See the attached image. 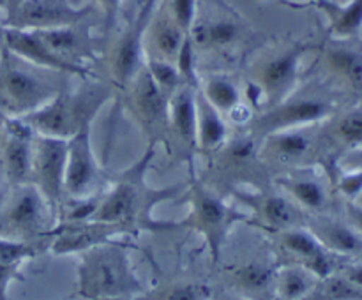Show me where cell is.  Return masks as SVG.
<instances>
[{
  "label": "cell",
  "mask_w": 362,
  "mask_h": 300,
  "mask_svg": "<svg viewBox=\"0 0 362 300\" xmlns=\"http://www.w3.org/2000/svg\"><path fill=\"white\" fill-rule=\"evenodd\" d=\"M94 4L76 6L71 0H23L7 11L4 27L20 30H48L87 21L94 13Z\"/></svg>",
  "instance_id": "13"
},
{
  "label": "cell",
  "mask_w": 362,
  "mask_h": 300,
  "mask_svg": "<svg viewBox=\"0 0 362 300\" xmlns=\"http://www.w3.org/2000/svg\"><path fill=\"white\" fill-rule=\"evenodd\" d=\"M198 88L204 94V97L216 109H219L223 115H230L233 109L244 104L243 92H240L239 85H237V81L230 74L212 73L209 76L200 78Z\"/></svg>",
  "instance_id": "32"
},
{
  "label": "cell",
  "mask_w": 362,
  "mask_h": 300,
  "mask_svg": "<svg viewBox=\"0 0 362 300\" xmlns=\"http://www.w3.org/2000/svg\"><path fill=\"white\" fill-rule=\"evenodd\" d=\"M119 235H129L122 226L113 222L95 221H74V222H57L55 228L49 232L48 251L55 256L66 254H80L90 247L99 246L115 240Z\"/></svg>",
  "instance_id": "19"
},
{
  "label": "cell",
  "mask_w": 362,
  "mask_h": 300,
  "mask_svg": "<svg viewBox=\"0 0 362 300\" xmlns=\"http://www.w3.org/2000/svg\"><path fill=\"white\" fill-rule=\"evenodd\" d=\"M334 102L318 95H306L293 92L290 97L267 109L255 113L247 124V131L258 140L278 131L297 129V127L318 126L331 119Z\"/></svg>",
  "instance_id": "11"
},
{
  "label": "cell",
  "mask_w": 362,
  "mask_h": 300,
  "mask_svg": "<svg viewBox=\"0 0 362 300\" xmlns=\"http://www.w3.org/2000/svg\"><path fill=\"white\" fill-rule=\"evenodd\" d=\"M129 249L136 247L112 240L78 254L76 295L81 300L141 295L147 286L131 265Z\"/></svg>",
  "instance_id": "2"
},
{
  "label": "cell",
  "mask_w": 362,
  "mask_h": 300,
  "mask_svg": "<svg viewBox=\"0 0 362 300\" xmlns=\"http://www.w3.org/2000/svg\"><path fill=\"white\" fill-rule=\"evenodd\" d=\"M6 49L16 55L18 59L25 60L35 67H41V69L66 74V76H78L81 80H87L92 76L88 67L73 66V64L59 59L34 30L6 27Z\"/></svg>",
  "instance_id": "21"
},
{
  "label": "cell",
  "mask_w": 362,
  "mask_h": 300,
  "mask_svg": "<svg viewBox=\"0 0 362 300\" xmlns=\"http://www.w3.org/2000/svg\"><path fill=\"white\" fill-rule=\"evenodd\" d=\"M66 74L41 69L4 49L0 56V112L25 116L55 97L66 83Z\"/></svg>",
  "instance_id": "7"
},
{
  "label": "cell",
  "mask_w": 362,
  "mask_h": 300,
  "mask_svg": "<svg viewBox=\"0 0 362 300\" xmlns=\"http://www.w3.org/2000/svg\"><path fill=\"white\" fill-rule=\"evenodd\" d=\"M115 88L103 81L87 78L83 87L69 90L64 87L53 99L35 112L21 116L35 134L59 140H69L83 127L94 124L95 115L103 106L113 99Z\"/></svg>",
  "instance_id": "3"
},
{
  "label": "cell",
  "mask_w": 362,
  "mask_h": 300,
  "mask_svg": "<svg viewBox=\"0 0 362 300\" xmlns=\"http://www.w3.org/2000/svg\"><path fill=\"white\" fill-rule=\"evenodd\" d=\"M336 187L346 200L356 201L362 193V168L339 173V176L336 179Z\"/></svg>",
  "instance_id": "38"
},
{
  "label": "cell",
  "mask_w": 362,
  "mask_h": 300,
  "mask_svg": "<svg viewBox=\"0 0 362 300\" xmlns=\"http://www.w3.org/2000/svg\"><path fill=\"white\" fill-rule=\"evenodd\" d=\"M156 150L158 147L147 145L140 159L112 176L110 187L101 193L92 219L122 226L129 235H140L141 232H172L179 228L177 221L154 219V210L159 205L182 196L186 191V184L156 187L147 182V172L154 162Z\"/></svg>",
  "instance_id": "1"
},
{
  "label": "cell",
  "mask_w": 362,
  "mask_h": 300,
  "mask_svg": "<svg viewBox=\"0 0 362 300\" xmlns=\"http://www.w3.org/2000/svg\"><path fill=\"white\" fill-rule=\"evenodd\" d=\"M311 7L327 18L329 39H357L362 32V0H315Z\"/></svg>",
  "instance_id": "30"
},
{
  "label": "cell",
  "mask_w": 362,
  "mask_h": 300,
  "mask_svg": "<svg viewBox=\"0 0 362 300\" xmlns=\"http://www.w3.org/2000/svg\"><path fill=\"white\" fill-rule=\"evenodd\" d=\"M34 32H37L39 37L59 59L73 66L87 67V62H98L99 53L103 52V44L92 37L87 21Z\"/></svg>",
  "instance_id": "22"
},
{
  "label": "cell",
  "mask_w": 362,
  "mask_h": 300,
  "mask_svg": "<svg viewBox=\"0 0 362 300\" xmlns=\"http://www.w3.org/2000/svg\"><path fill=\"white\" fill-rule=\"evenodd\" d=\"M76 6H81V2L85 0H71ZM94 6H98L103 13V21H105V35L112 34L113 28H115L117 21H119L120 7H122V0H88Z\"/></svg>",
  "instance_id": "39"
},
{
  "label": "cell",
  "mask_w": 362,
  "mask_h": 300,
  "mask_svg": "<svg viewBox=\"0 0 362 300\" xmlns=\"http://www.w3.org/2000/svg\"><path fill=\"white\" fill-rule=\"evenodd\" d=\"M66 162H67V140L49 138L35 134L34 161H32V179L39 193L48 201L53 214H59L62 203L64 186H66Z\"/></svg>",
  "instance_id": "16"
},
{
  "label": "cell",
  "mask_w": 362,
  "mask_h": 300,
  "mask_svg": "<svg viewBox=\"0 0 362 300\" xmlns=\"http://www.w3.org/2000/svg\"><path fill=\"white\" fill-rule=\"evenodd\" d=\"M324 69L352 90H362V44L356 39H329L318 46Z\"/></svg>",
  "instance_id": "26"
},
{
  "label": "cell",
  "mask_w": 362,
  "mask_h": 300,
  "mask_svg": "<svg viewBox=\"0 0 362 300\" xmlns=\"http://www.w3.org/2000/svg\"><path fill=\"white\" fill-rule=\"evenodd\" d=\"M25 281L21 274V265L18 263H2L0 261V300H9V288L13 282Z\"/></svg>",
  "instance_id": "40"
},
{
  "label": "cell",
  "mask_w": 362,
  "mask_h": 300,
  "mask_svg": "<svg viewBox=\"0 0 362 300\" xmlns=\"http://www.w3.org/2000/svg\"><path fill=\"white\" fill-rule=\"evenodd\" d=\"M55 224V214L34 184L11 187L9 198L0 212V235L49 244V232Z\"/></svg>",
  "instance_id": "8"
},
{
  "label": "cell",
  "mask_w": 362,
  "mask_h": 300,
  "mask_svg": "<svg viewBox=\"0 0 362 300\" xmlns=\"http://www.w3.org/2000/svg\"><path fill=\"white\" fill-rule=\"evenodd\" d=\"M233 198L247 208V224L267 233L306 226L308 214L300 210L286 194L269 189H235Z\"/></svg>",
  "instance_id": "12"
},
{
  "label": "cell",
  "mask_w": 362,
  "mask_h": 300,
  "mask_svg": "<svg viewBox=\"0 0 362 300\" xmlns=\"http://www.w3.org/2000/svg\"><path fill=\"white\" fill-rule=\"evenodd\" d=\"M311 2H315V0H286V4H288V6H293V7H306V6H310Z\"/></svg>",
  "instance_id": "44"
},
{
  "label": "cell",
  "mask_w": 362,
  "mask_h": 300,
  "mask_svg": "<svg viewBox=\"0 0 362 300\" xmlns=\"http://www.w3.org/2000/svg\"><path fill=\"white\" fill-rule=\"evenodd\" d=\"M313 127L278 131L260 140V155L272 175L290 169L313 168V155L317 150V134Z\"/></svg>",
  "instance_id": "14"
},
{
  "label": "cell",
  "mask_w": 362,
  "mask_h": 300,
  "mask_svg": "<svg viewBox=\"0 0 362 300\" xmlns=\"http://www.w3.org/2000/svg\"><path fill=\"white\" fill-rule=\"evenodd\" d=\"M156 6L158 0H145L136 16L113 37L108 48H103L101 62L105 64L110 85L115 90L122 92L145 66V28Z\"/></svg>",
  "instance_id": "10"
},
{
  "label": "cell",
  "mask_w": 362,
  "mask_h": 300,
  "mask_svg": "<svg viewBox=\"0 0 362 300\" xmlns=\"http://www.w3.org/2000/svg\"><path fill=\"white\" fill-rule=\"evenodd\" d=\"M105 172L92 143V126L67 140L66 186L64 198H87L101 193Z\"/></svg>",
  "instance_id": "15"
},
{
  "label": "cell",
  "mask_w": 362,
  "mask_h": 300,
  "mask_svg": "<svg viewBox=\"0 0 362 300\" xmlns=\"http://www.w3.org/2000/svg\"><path fill=\"white\" fill-rule=\"evenodd\" d=\"M35 133L21 116H6L2 138L4 175L11 187L30 184Z\"/></svg>",
  "instance_id": "20"
},
{
  "label": "cell",
  "mask_w": 362,
  "mask_h": 300,
  "mask_svg": "<svg viewBox=\"0 0 362 300\" xmlns=\"http://www.w3.org/2000/svg\"><path fill=\"white\" fill-rule=\"evenodd\" d=\"M94 300H134V296H103V299Z\"/></svg>",
  "instance_id": "46"
},
{
  "label": "cell",
  "mask_w": 362,
  "mask_h": 300,
  "mask_svg": "<svg viewBox=\"0 0 362 300\" xmlns=\"http://www.w3.org/2000/svg\"><path fill=\"white\" fill-rule=\"evenodd\" d=\"M145 69L148 71L154 83L158 85L159 90L163 92L166 99L172 97L177 90L184 85L182 76H180L179 69H177L175 62H168V60H158V59H145Z\"/></svg>",
  "instance_id": "34"
},
{
  "label": "cell",
  "mask_w": 362,
  "mask_h": 300,
  "mask_svg": "<svg viewBox=\"0 0 362 300\" xmlns=\"http://www.w3.org/2000/svg\"><path fill=\"white\" fill-rule=\"evenodd\" d=\"M320 279L303 265H278L276 268V300H303L318 286Z\"/></svg>",
  "instance_id": "31"
},
{
  "label": "cell",
  "mask_w": 362,
  "mask_h": 300,
  "mask_svg": "<svg viewBox=\"0 0 362 300\" xmlns=\"http://www.w3.org/2000/svg\"><path fill=\"white\" fill-rule=\"evenodd\" d=\"M209 300H247V299H244V296L237 295L235 292H232V289L226 288L219 293H212V296Z\"/></svg>",
  "instance_id": "43"
},
{
  "label": "cell",
  "mask_w": 362,
  "mask_h": 300,
  "mask_svg": "<svg viewBox=\"0 0 362 300\" xmlns=\"http://www.w3.org/2000/svg\"><path fill=\"white\" fill-rule=\"evenodd\" d=\"M21 2H23V0H6V4H7V7H6V13H7V11L14 9V7H16L18 4H21Z\"/></svg>",
  "instance_id": "47"
},
{
  "label": "cell",
  "mask_w": 362,
  "mask_h": 300,
  "mask_svg": "<svg viewBox=\"0 0 362 300\" xmlns=\"http://www.w3.org/2000/svg\"><path fill=\"white\" fill-rule=\"evenodd\" d=\"M197 88L184 83L172 97L168 99L170 127L175 145L182 148L189 173L193 175V159L198 154L197 145Z\"/></svg>",
  "instance_id": "23"
},
{
  "label": "cell",
  "mask_w": 362,
  "mask_h": 300,
  "mask_svg": "<svg viewBox=\"0 0 362 300\" xmlns=\"http://www.w3.org/2000/svg\"><path fill=\"white\" fill-rule=\"evenodd\" d=\"M346 212H349L350 224H352L354 228H356L362 235V208L349 201V205H346Z\"/></svg>",
  "instance_id": "42"
},
{
  "label": "cell",
  "mask_w": 362,
  "mask_h": 300,
  "mask_svg": "<svg viewBox=\"0 0 362 300\" xmlns=\"http://www.w3.org/2000/svg\"><path fill=\"white\" fill-rule=\"evenodd\" d=\"M350 203L357 205V207H361V208H362V193L359 194V196H357V200H356V201H350Z\"/></svg>",
  "instance_id": "48"
},
{
  "label": "cell",
  "mask_w": 362,
  "mask_h": 300,
  "mask_svg": "<svg viewBox=\"0 0 362 300\" xmlns=\"http://www.w3.org/2000/svg\"><path fill=\"white\" fill-rule=\"evenodd\" d=\"M182 198L189 207V212L182 221H177V226L197 232L207 246L212 263L218 265L230 232L239 222H247V214L237 210L194 173L186 184Z\"/></svg>",
  "instance_id": "6"
},
{
  "label": "cell",
  "mask_w": 362,
  "mask_h": 300,
  "mask_svg": "<svg viewBox=\"0 0 362 300\" xmlns=\"http://www.w3.org/2000/svg\"><path fill=\"white\" fill-rule=\"evenodd\" d=\"M165 2L172 13L173 20L179 23V27L186 34H189L198 13V0H165Z\"/></svg>",
  "instance_id": "37"
},
{
  "label": "cell",
  "mask_w": 362,
  "mask_h": 300,
  "mask_svg": "<svg viewBox=\"0 0 362 300\" xmlns=\"http://www.w3.org/2000/svg\"><path fill=\"white\" fill-rule=\"evenodd\" d=\"M189 35L197 53H228L246 42L250 28L232 9L219 7L214 13H197Z\"/></svg>",
  "instance_id": "17"
},
{
  "label": "cell",
  "mask_w": 362,
  "mask_h": 300,
  "mask_svg": "<svg viewBox=\"0 0 362 300\" xmlns=\"http://www.w3.org/2000/svg\"><path fill=\"white\" fill-rule=\"evenodd\" d=\"M4 49H6V27L0 25V56H2Z\"/></svg>",
  "instance_id": "45"
},
{
  "label": "cell",
  "mask_w": 362,
  "mask_h": 300,
  "mask_svg": "<svg viewBox=\"0 0 362 300\" xmlns=\"http://www.w3.org/2000/svg\"><path fill=\"white\" fill-rule=\"evenodd\" d=\"M317 48L318 44L310 41L283 42L264 49L251 60L246 85L257 113L285 101L297 90L303 59Z\"/></svg>",
  "instance_id": "4"
},
{
  "label": "cell",
  "mask_w": 362,
  "mask_h": 300,
  "mask_svg": "<svg viewBox=\"0 0 362 300\" xmlns=\"http://www.w3.org/2000/svg\"><path fill=\"white\" fill-rule=\"evenodd\" d=\"M212 288L207 282L180 279L159 284L156 288H147L134 300H209L212 296Z\"/></svg>",
  "instance_id": "33"
},
{
  "label": "cell",
  "mask_w": 362,
  "mask_h": 300,
  "mask_svg": "<svg viewBox=\"0 0 362 300\" xmlns=\"http://www.w3.org/2000/svg\"><path fill=\"white\" fill-rule=\"evenodd\" d=\"M122 97L124 108L147 138V145H163L166 150L172 152L175 141L170 127L168 99L159 90L145 66L124 88Z\"/></svg>",
  "instance_id": "9"
},
{
  "label": "cell",
  "mask_w": 362,
  "mask_h": 300,
  "mask_svg": "<svg viewBox=\"0 0 362 300\" xmlns=\"http://www.w3.org/2000/svg\"><path fill=\"white\" fill-rule=\"evenodd\" d=\"M187 35L189 34H186L179 27V23L173 20L166 2H163L161 6H156L147 28H145V59L175 62Z\"/></svg>",
  "instance_id": "25"
},
{
  "label": "cell",
  "mask_w": 362,
  "mask_h": 300,
  "mask_svg": "<svg viewBox=\"0 0 362 300\" xmlns=\"http://www.w3.org/2000/svg\"><path fill=\"white\" fill-rule=\"evenodd\" d=\"M306 228L329 253L356 254L362 251V235L352 224L322 217L320 214H308Z\"/></svg>",
  "instance_id": "29"
},
{
  "label": "cell",
  "mask_w": 362,
  "mask_h": 300,
  "mask_svg": "<svg viewBox=\"0 0 362 300\" xmlns=\"http://www.w3.org/2000/svg\"><path fill=\"white\" fill-rule=\"evenodd\" d=\"M276 263H264L258 260L226 267L228 289L247 300H276Z\"/></svg>",
  "instance_id": "27"
},
{
  "label": "cell",
  "mask_w": 362,
  "mask_h": 300,
  "mask_svg": "<svg viewBox=\"0 0 362 300\" xmlns=\"http://www.w3.org/2000/svg\"><path fill=\"white\" fill-rule=\"evenodd\" d=\"M332 136L349 148L362 147V106L349 109L336 120Z\"/></svg>",
  "instance_id": "36"
},
{
  "label": "cell",
  "mask_w": 362,
  "mask_h": 300,
  "mask_svg": "<svg viewBox=\"0 0 362 300\" xmlns=\"http://www.w3.org/2000/svg\"><path fill=\"white\" fill-rule=\"evenodd\" d=\"M6 7H7L6 0H0V9H6Z\"/></svg>",
  "instance_id": "49"
},
{
  "label": "cell",
  "mask_w": 362,
  "mask_h": 300,
  "mask_svg": "<svg viewBox=\"0 0 362 300\" xmlns=\"http://www.w3.org/2000/svg\"><path fill=\"white\" fill-rule=\"evenodd\" d=\"M343 277L352 282L354 286L362 289V265H350L343 270Z\"/></svg>",
  "instance_id": "41"
},
{
  "label": "cell",
  "mask_w": 362,
  "mask_h": 300,
  "mask_svg": "<svg viewBox=\"0 0 362 300\" xmlns=\"http://www.w3.org/2000/svg\"><path fill=\"white\" fill-rule=\"evenodd\" d=\"M274 187L306 214H322L329 205V191L313 168L290 169L274 176Z\"/></svg>",
  "instance_id": "24"
},
{
  "label": "cell",
  "mask_w": 362,
  "mask_h": 300,
  "mask_svg": "<svg viewBox=\"0 0 362 300\" xmlns=\"http://www.w3.org/2000/svg\"><path fill=\"white\" fill-rule=\"evenodd\" d=\"M48 251V244L25 242V240L9 239L0 235V261L2 263L23 265L25 261L34 260L37 254Z\"/></svg>",
  "instance_id": "35"
},
{
  "label": "cell",
  "mask_w": 362,
  "mask_h": 300,
  "mask_svg": "<svg viewBox=\"0 0 362 300\" xmlns=\"http://www.w3.org/2000/svg\"><path fill=\"white\" fill-rule=\"evenodd\" d=\"M276 249V265H303L313 272L318 279H325L332 274V261L329 251L318 242L317 236L306 228L281 229L267 233Z\"/></svg>",
  "instance_id": "18"
},
{
  "label": "cell",
  "mask_w": 362,
  "mask_h": 300,
  "mask_svg": "<svg viewBox=\"0 0 362 300\" xmlns=\"http://www.w3.org/2000/svg\"><path fill=\"white\" fill-rule=\"evenodd\" d=\"M209 159L204 184L218 191L225 187L228 193L235 189H269L274 187V175L260 155V140L246 131L228 141Z\"/></svg>",
  "instance_id": "5"
},
{
  "label": "cell",
  "mask_w": 362,
  "mask_h": 300,
  "mask_svg": "<svg viewBox=\"0 0 362 300\" xmlns=\"http://www.w3.org/2000/svg\"><path fill=\"white\" fill-rule=\"evenodd\" d=\"M230 127L226 124L225 115L219 109H216L200 88H197V145L198 154L211 157L214 152H218L223 145L228 141Z\"/></svg>",
  "instance_id": "28"
}]
</instances>
